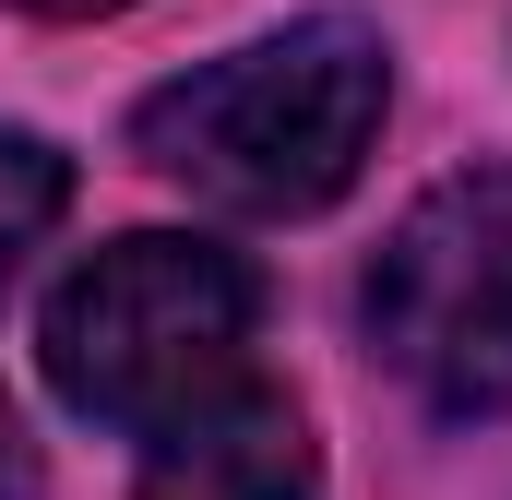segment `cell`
I'll return each mask as SVG.
<instances>
[{"instance_id":"obj_2","label":"cell","mask_w":512,"mask_h":500,"mask_svg":"<svg viewBox=\"0 0 512 500\" xmlns=\"http://www.w3.org/2000/svg\"><path fill=\"white\" fill-rule=\"evenodd\" d=\"M251 322H262V274L239 250L143 227V239H108L96 262H72L48 286L36 358H48V393L72 417L155 453L227 381H251Z\"/></svg>"},{"instance_id":"obj_6","label":"cell","mask_w":512,"mask_h":500,"mask_svg":"<svg viewBox=\"0 0 512 500\" xmlns=\"http://www.w3.org/2000/svg\"><path fill=\"white\" fill-rule=\"evenodd\" d=\"M12 12H36V24H96V12H131V0H12Z\"/></svg>"},{"instance_id":"obj_5","label":"cell","mask_w":512,"mask_h":500,"mask_svg":"<svg viewBox=\"0 0 512 500\" xmlns=\"http://www.w3.org/2000/svg\"><path fill=\"white\" fill-rule=\"evenodd\" d=\"M0 500H36V453H24V417L0 393Z\"/></svg>"},{"instance_id":"obj_3","label":"cell","mask_w":512,"mask_h":500,"mask_svg":"<svg viewBox=\"0 0 512 500\" xmlns=\"http://www.w3.org/2000/svg\"><path fill=\"white\" fill-rule=\"evenodd\" d=\"M358 322L429 417L512 405V167H453L370 250Z\"/></svg>"},{"instance_id":"obj_7","label":"cell","mask_w":512,"mask_h":500,"mask_svg":"<svg viewBox=\"0 0 512 500\" xmlns=\"http://www.w3.org/2000/svg\"><path fill=\"white\" fill-rule=\"evenodd\" d=\"M143 500H203V489H179V477H155V489H143Z\"/></svg>"},{"instance_id":"obj_4","label":"cell","mask_w":512,"mask_h":500,"mask_svg":"<svg viewBox=\"0 0 512 500\" xmlns=\"http://www.w3.org/2000/svg\"><path fill=\"white\" fill-rule=\"evenodd\" d=\"M72 215V155L36 131H0V286L24 274V250Z\"/></svg>"},{"instance_id":"obj_1","label":"cell","mask_w":512,"mask_h":500,"mask_svg":"<svg viewBox=\"0 0 512 500\" xmlns=\"http://www.w3.org/2000/svg\"><path fill=\"white\" fill-rule=\"evenodd\" d=\"M393 108V48L358 12H310L286 36H251L131 108V143L155 179H179L215 215H322Z\"/></svg>"}]
</instances>
